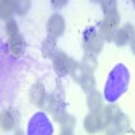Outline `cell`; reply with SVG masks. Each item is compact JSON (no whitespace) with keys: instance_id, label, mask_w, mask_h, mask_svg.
I'll return each mask as SVG.
<instances>
[{"instance_id":"cell-21","label":"cell","mask_w":135,"mask_h":135,"mask_svg":"<svg viewBox=\"0 0 135 135\" xmlns=\"http://www.w3.org/2000/svg\"><path fill=\"white\" fill-rule=\"evenodd\" d=\"M101 8H103L104 14H109L112 11H116V2H112V0H109V2H103L101 3Z\"/></svg>"},{"instance_id":"cell-3","label":"cell","mask_w":135,"mask_h":135,"mask_svg":"<svg viewBox=\"0 0 135 135\" xmlns=\"http://www.w3.org/2000/svg\"><path fill=\"white\" fill-rule=\"evenodd\" d=\"M70 74L73 77V80L80 84L81 88L86 92H91L93 91V86H95V77H93V72H91L89 69L80 64V62H76L73 64V68L70 70Z\"/></svg>"},{"instance_id":"cell-13","label":"cell","mask_w":135,"mask_h":135,"mask_svg":"<svg viewBox=\"0 0 135 135\" xmlns=\"http://www.w3.org/2000/svg\"><path fill=\"white\" fill-rule=\"evenodd\" d=\"M25 46H26V42H25V38L18 34L15 37H11L8 39V49L11 51V54L14 57H19V55L23 54L25 51Z\"/></svg>"},{"instance_id":"cell-9","label":"cell","mask_w":135,"mask_h":135,"mask_svg":"<svg viewBox=\"0 0 135 135\" xmlns=\"http://www.w3.org/2000/svg\"><path fill=\"white\" fill-rule=\"evenodd\" d=\"M135 37V30L132 27V25L127 23L123 27H119L118 31L115 32L114 35V41L118 46H126V45L131 43V41Z\"/></svg>"},{"instance_id":"cell-6","label":"cell","mask_w":135,"mask_h":135,"mask_svg":"<svg viewBox=\"0 0 135 135\" xmlns=\"http://www.w3.org/2000/svg\"><path fill=\"white\" fill-rule=\"evenodd\" d=\"M47 109L49 112L53 115V118L57 120V122H62L68 114H66V105H65V101L62 95H60L58 92H53L47 96Z\"/></svg>"},{"instance_id":"cell-1","label":"cell","mask_w":135,"mask_h":135,"mask_svg":"<svg viewBox=\"0 0 135 135\" xmlns=\"http://www.w3.org/2000/svg\"><path fill=\"white\" fill-rule=\"evenodd\" d=\"M128 83H130V73L128 69L123 65V64H118L114 66L107 77V83L104 86V99L108 103L114 104L119 100L120 96H123L126 93L127 88H128Z\"/></svg>"},{"instance_id":"cell-24","label":"cell","mask_w":135,"mask_h":135,"mask_svg":"<svg viewBox=\"0 0 135 135\" xmlns=\"http://www.w3.org/2000/svg\"><path fill=\"white\" fill-rule=\"evenodd\" d=\"M105 135H115V134H112V132H107Z\"/></svg>"},{"instance_id":"cell-22","label":"cell","mask_w":135,"mask_h":135,"mask_svg":"<svg viewBox=\"0 0 135 135\" xmlns=\"http://www.w3.org/2000/svg\"><path fill=\"white\" fill-rule=\"evenodd\" d=\"M28 8H30V2H18V11L16 12L23 15L28 11Z\"/></svg>"},{"instance_id":"cell-20","label":"cell","mask_w":135,"mask_h":135,"mask_svg":"<svg viewBox=\"0 0 135 135\" xmlns=\"http://www.w3.org/2000/svg\"><path fill=\"white\" fill-rule=\"evenodd\" d=\"M6 31H7V34H8V37L11 38V37H15V35H18V23L14 20V19H8L7 20V23H6Z\"/></svg>"},{"instance_id":"cell-2","label":"cell","mask_w":135,"mask_h":135,"mask_svg":"<svg viewBox=\"0 0 135 135\" xmlns=\"http://www.w3.org/2000/svg\"><path fill=\"white\" fill-rule=\"evenodd\" d=\"M27 135H53V124L49 116L43 112H37L28 122Z\"/></svg>"},{"instance_id":"cell-4","label":"cell","mask_w":135,"mask_h":135,"mask_svg":"<svg viewBox=\"0 0 135 135\" xmlns=\"http://www.w3.org/2000/svg\"><path fill=\"white\" fill-rule=\"evenodd\" d=\"M103 43L104 39L101 38L99 31H96L93 27H89L88 30H85L83 35V46L85 49V53L97 55L103 49Z\"/></svg>"},{"instance_id":"cell-14","label":"cell","mask_w":135,"mask_h":135,"mask_svg":"<svg viewBox=\"0 0 135 135\" xmlns=\"http://www.w3.org/2000/svg\"><path fill=\"white\" fill-rule=\"evenodd\" d=\"M86 103H88V108L91 109V112L99 111V109L103 108V96H101L100 92H97V91L93 89V91L88 92Z\"/></svg>"},{"instance_id":"cell-25","label":"cell","mask_w":135,"mask_h":135,"mask_svg":"<svg viewBox=\"0 0 135 135\" xmlns=\"http://www.w3.org/2000/svg\"><path fill=\"white\" fill-rule=\"evenodd\" d=\"M134 6H135V2H134Z\"/></svg>"},{"instance_id":"cell-15","label":"cell","mask_w":135,"mask_h":135,"mask_svg":"<svg viewBox=\"0 0 135 135\" xmlns=\"http://www.w3.org/2000/svg\"><path fill=\"white\" fill-rule=\"evenodd\" d=\"M18 11V2H11V0H3L2 7H0V15L3 19H7Z\"/></svg>"},{"instance_id":"cell-12","label":"cell","mask_w":135,"mask_h":135,"mask_svg":"<svg viewBox=\"0 0 135 135\" xmlns=\"http://www.w3.org/2000/svg\"><path fill=\"white\" fill-rule=\"evenodd\" d=\"M30 97L35 105H38V107L45 105V103L47 101V93L45 91V86L42 83L34 84V86L31 88V92H30Z\"/></svg>"},{"instance_id":"cell-19","label":"cell","mask_w":135,"mask_h":135,"mask_svg":"<svg viewBox=\"0 0 135 135\" xmlns=\"http://www.w3.org/2000/svg\"><path fill=\"white\" fill-rule=\"evenodd\" d=\"M86 69H89L91 72H93L95 70V68H96V55H92V54H88V53H85V55H84V60H83V62H81Z\"/></svg>"},{"instance_id":"cell-10","label":"cell","mask_w":135,"mask_h":135,"mask_svg":"<svg viewBox=\"0 0 135 135\" xmlns=\"http://www.w3.org/2000/svg\"><path fill=\"white\" fill-rule=\"evenodd\" d=\"M65 31V20L60 14H54L47 20V32L50 37L58 38Z\"/></svg>"},{"instance_id":"cell-5","label":"cell","mask_w":135,"mask_h":135,"mask_svg":"<svg viewBox=\"0 0 135 135\" xmlns=\"http://www.w3.org/2000/svg\"><path fill=\"white\" fill-rule=\"evenodd\" d=\"M119 23H120V16L118 14V11H112L109 14H105V18L101 22L100 30H99V34L101 35V38L104 41L114 39L115 32L119 28Z\"/></svg>"},{"instance_id":"cell-17","label":"cell","mask_w":135,"mask_h":135,"mask_svg":"<svg viewBox=\"0 0 135 135\" xmlns=\"http://www.w3.org/2000/svg\"><path fill=\"white\" fill-rule=\"evenodd\" d=\"M0 122H2V130L3 131H11L15 127V119H14L12 114H11L9 111H3L2 112Z\"/></svg>"},{"instance_id":"cell-18","label":"cell","mask_w":135,"mask_h":135,"mask_svg":"<svg viewBox=\"0 0 135 135\" xmlns=\"http://www.w3.org/2000/svg\"><path fill=\"white\" fill-rule=\"evenodd\" d=\"M74 118L68 115L62 122H61V132L60 135H74L73 128H74Z\"/></svg>"},{"instance_id":"cell-7","label":"cell","mask_w":135,"mask_h":135,"mask_svg":"<svg viewBox=\"0 0 135 135\" xmlns=\"http://www.w3.org/2000/svg\"><path fill=\"white\" fill-rule=\"evenodd\" d=\"M51 60H53L54 70L60 77H64L66 74H69L72 68H73V64H74V61L70 57H68L64 51H60V50L53 55Z\"/></svg>"},{"instance_id":"cell-23","label":"cell","mask_w":135,"mask_h":135,"mask_svg":"<svg viewBox=\"0 0 135 135\" xmlns=\"http://www.w3.org/2000/svg\"><path fill=\"white\" fill-rule=\"evenodd\" d=\"M130 45H131V51L135 54V37H134V39L131 41V43H130Z\"/></svg>"},{"instance_id":"cell-11","label":"cell","mask_w":135,"mask_h":135,"mask_svg":"<svg viewBox=\"0 0 135 135\" xmlns=\"http://www.w3.org/2000/svg\"><path fill=\"white\" fill-rule=\"evenodd\" d=\"M107 128L109 130L108 132H112L115 135H123L130 130V120L124 114H120L115 120L111 122V124Z\"/></svg>"},{"instance_id":"cell-8","label":"cell","mask_w":135,"mask_h":135,"mask_svg":"<svg viewBox=\"0 0 135 135\" xmlns=\"http://www.w3.org/2000/svg\"><path fill=\"white\" fill-rule=\"evenodd\" d=\"M84 128L89 134H95V132H97L100 130L105 128V124H104V120H103V116H101L100 109L95 111V112H91V114L85 118Z\"/></svg>"},{"instance_id":"cell-16","label":"cell","mask_w":135,"mask_h":135,"mask_svg":"<svg viewBox=\"0 0 135 135\" xmlns=\"http://www.w3.org/2000/svg\"><path fill=\"white\" fill-rule=\"evenodd\" d=\"M42 51H43L45 57H53V55L58 51L54 37H47V39L45 41L43 45H42Z\"/></svg>"}]
</instances>
